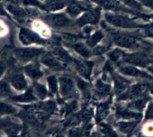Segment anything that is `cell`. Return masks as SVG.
Here are the masks:
<instances>
[{
	"label": "cell",
	"instance_id": "cell-4",
	"mask_svg": "<svg viewBox=\"0 0 153 137\" xmlns=\"http://www.w3.org/2000/svg\"><path fill=\"white\" fill-rule=\"evenodd\" d=\"M123 60L131 65L145 67L149 65L152 61L145 53H134L130 55H124Z\"/></svg>",
	"mask_w": 153,
	"mask_h": 137
},
{
	"label": "cell",
	"instance_id": "cell-39",
	"mask_svg": "<svg viewBox=\"0 0 153 137\" xmlns=\"http://www.w3.org/2000/svg\"><path fill=\"white\" fill-rule=\"evenodd\" d=\"M101 130L102 132L106 136H117V133H116L114 132L113 130L111 129V127H109L108 124H101Z\"/></svg>",
	"mask_w": 153,
	"mask_h": 137
},
{
	"label": "cell",
	"instance_id": "cell-28",
	"mask_svg": "<svg viewBox=\"0 0 153 137\" xmlns=\"http://www.w3.org/2000/svg\"><path fill=\"white\" fill-rule=\"evenodd\" d=\"M72 48L74 49L76 52H77L78 53L80 54L82 57H89L91 55V52L89 49H87L85 46H84L82 43H73V44L70 45Z\"/></svg>",
	"mask_w": 153,
	"mask_h": 137
},
{
	"label": "cell",
	"instance_id": "cell-40",
	"mask_svg": "<svg viewBox=\"0 0 153 137\" xmlns=\"http://www.w3.org/2000/svg\"><path fill=\"white\" fill-rule=\"evenodd\" d=\"M79 115L81 121L84 122H88L91 120V117H92V113L89 110H84L82 113Z\"/></svg>",
	"mask_w": 153,
	"mask_h": 137
},
{
	"label": "cell",
	"instance_id": "cell-3",
	"mask_svg": "<svg viewBox=\"0 0 153 137\" xmlns=\"http://www.w3.org/2000/svg\"><path fill=\"white\" fill-rule=\"evenodd\" d=\"M44 20L55 28H67L72 25V21L64 13L46 15L43 17Z\"/></svg>",
	"mask_w": 153,
	"mask_h": 137
},
{
	"label": "cell",
	"instance_id": "cell-42",
	"mask_svg": "<svg viewBox=\"0 0 153 137\" xmlns=\"http://www.w3.org/2000/svg\"><path fill=\"white\" fill-rule=\"evenodd\" d=\"M153 119V104L150 103L146 113V119Z\"/></svg>",
	"mask_w": 153,
	"mask_h": 137
},
{
	"label": "cell",
	"instance_id": "cell-11",
	"mask_svg": "<svg viewBox=\"0 0 153 137\" xmlns=\"http://www.w3.org/2000/svg\"><path fill=\"white\" fill-rule=\"evenodd\" d=\"M90 9L91 7L89 4L83 1H77L73 0L70 1L67 4V12L72 17H76L84 10H88Z\"/></svg>",
	"mask_w": 153,
	"mask_h": 137
},
{
	"label": "cell",
	"instance_id": "cell-12",
	"mask_svg": "<svg viewBox=\"0 0 153 137\" xmlns=\"http://www.w3.org/2000/svg\"><path fill=\"white\" fill-rule=\"evenodd\" d=\"M74 63L78 72L85 78L90 79L94 63L91 61H82L79 60H75Z\"/></svg>",
	"mask_w": 153,
	"mask_h": 137
},
{
	"label": "cell",
	"instance_id": "cell-1",
	"mask_svg": "<svg viewBox=\"0 0 153 137\" xmlns=\"http://www.w3.org/2000/svg\"><path fill=\"white\" fill-rule=\"evenodd\" d=\"M105 19L108 22L114 26L120 27L123 28H135L141 27V25L134 22L128 17L121 16L117 14H112V13H106Z\"/></svg>",
	"mask_w": 153,
	"mask_h": 137
},
{
	"label": "cell",
	"instance_id": "cell-16",
	"mask_svg": "<svg viewBox=\"0 0 153 137\" xmlns=\"http://www.w3.org/2000/svg\"><path fill=\"white\" fill-rule=\"evenodd\" d=\"M112 77H113L114 81V90L115 93L117 95H121L128 88L129 85V81L126 79L123 78L122 77L119 76L118 74L112 72Z\"/></svg>",
	"mask_w": 153,
	"mask_h": 137
},
{
	"label": "cell",
	"instance_id": "cell-17",
	"mask_svg": "<svg viewBox=\"0 0 153 137\" xmlns=\"http://www.w3.org/2000/svg\"><path fill=\"white\" fill-rule=\"evenodd\" d=\"M95 92L96 96L99 98H104L109 95L111 92V86L108 83H104L102 80H97V83L95 85Z\"/></svg>",
	"mask_w": 153,
	"mask_h": 137
},
{
	"label": "cell",
	"instance_id": "cell-5",
	"mask_svg": "<svg viewBox=\"0 0 153 137\" xmlns=\"http://www.w3.org/2000/svg\"><path fill=\"white\" fill-rule=\"evenodd\" d=\"M93 1L105 10L134 13V11L131 10V9H128V7L123 6L120 3V0H93Z\"/></svg>",
	"mask_w": 153,
	"mask_h": 137
},
{
	"label": "cell",
	"instance_id": "cell-52",
	"mask_svg": "<svg viewBox=\"0 0 153 137\" xmlns=\"http://www.w3.org/2000/svg\"><path fill=\"white\" fill-rule=\"evenodd\" d=\"M147 18H152L153 19V14L150 15V16H147Z\"/></svg>",
	"mask_w": 153,
	"mask_h": 137
},
{
	"label": "cell",
	"instance_id": "cell-49",
	"mask_svg": "<svg viewBox=\"0 0 153 137\" xmlns=\"http://www.w3.org/2000/svg\"><path fill=\"white\" fill-rule=\"evenodd\" d=\"M3 23H1V22H0V34H4V27H3V25H2Z\"/></svg>",
	"mask_w": 153,
	"mask_h": 137
},
{
	"label": "cell",
	"instance_id": "cell-33",
	"mask_svg": "<svg viewBox=\"0 0 153 137\" xmlns=\"http://www.w3.org/2000/svg\"><path fill=\"white\" fill-rule=\"evenodd\" d=\"M34 89L36 95H37L39 98H45L48 95L47 90H46V87H45L43 85L35 83L34 84Z\"/></svg>",
	"mask_w": 153,
	"mask_h": 137
},
{
	"label": "cell",
	"instance_id": "cell-15",
	"mask_svg": "<svg viewBox=\"0 0 153 137\" xmlns=\"http://www.w3.org/2000/svg\"><path fill=\"white\" fill-rule=\"evenodd\" d=\"M119 69L123 74H126V75L132 76V77H141V78H146V79L152 78L149 74L143 72V71H140V70L137 69V68L131 66H120Z\"/></svg>",
	"mask_w": 153,
	"mask_h": 137
},
{
	"label": "cell",
	"instance_id": "cell-9",
	"mask_svg": "<svg viewBox=\"0 0 153 137\" xmlns=\"http://www.w3.org/2000/svg\"><path fill=\"white\" fill-rule=\"evenodd\" d=\"M100 10L99 7L95 9H90L88 12L85 13L77 21V25L79 26H83L85 24H97L100 21Z\"/></svg>",
	"mask_w": 153,
	"mask_h": 137
},
{
	"label": "cell",
	"instance_id": "cell-14",
	"mask_svg": "<svg viewBox=\"0 0 153 137\" xmlns=\"http://www.w3.org/2000/svg\"><path fill=\"white\" fill-rule=\"evenodd\" d=\"M9 80L11 84L18 90H22L26 88L27 83L23 74L19 71H13L9 76Z\"/></svg>",
	"mask_w": 153,
	"mask_h": 137
},
{
	"label": "cell",
	"instance_id": "cell-10",
	"mask_svg": "<svg viewBox=\"0 0 153 137\" xmlns=\"http://www.w3.org/2000/svg\"><path fill=\"white\" fill-rule=\"evenodd\" d=\"M146 86L144 83H138V84L133 85L131 88L128 89L125 93L120 95L119 100H128L134 99V98H139L145 95V89Z\"/></svg>",
	"mask_w": 153,
	"mask_h": 137
},
{
	"label": "cell",
	"instance_id": "cell-7",
	"mask_svg": "<svg viewBox=\"0 0 153 137\" xmlns=\"http://www.w3.org/2000/svg\"><path fill=\"white\" fill-rule=\"evenodd\" d=\"M43 53V50L39 49H17L15 50L16 57L22 62H28L36 59Z\"/></svg>",
	"mask_w": 153,
	"mask_h": 137
},
{
	"label": "cell",
	"instance_id": "cell-41",
	"mask_svg": "<svg viewBox=\"0 0 153 137\" xmlns=\"http://www.w3.org/2000/svg\"><path fill=\"white\" fill-rule=\"evenodd\" d=\"M143 32L146 37H153V24L143 27Z\"/></svg>",
	"mask_w": 153,
	"mask_h": 137
},
{
	"label": "cell",
	"instance_id": "cell-8",
	"mask_svg": "<svg viewBox=\"0 0 153 137\" xmlns=\"http://www.w3.org/2000/svg\"><path fill=\"white\" fill-rule=\"evenodd\" d=\"M19 37L20 41L25 45L31 44V43L46 44V41L40 38L37 34L31 31V30L26 29V28H22L20 30Z\"/></svg>",
	"mask_w": 153,
	"mask_h": 137
},
{
	"label": "cell",
	"instance_id": "cell-45",
	"mask_svg": "<svg viewBox=\"0 0 153 137\" xmlns=\"http://www.w3.org/2000/svg\"><path fill=\"white\" fill-rule=\"evenodd\" d=\"M107 51V48L104 47H97L94 49V53L96 55H99V54H102L103 52H106Z\"/></svg>",
	"mask_w": 153,
	"mask_h": 137
},
{
	"label": "cell",
	"instance_id": "cell-27",
	"mask_svg": "<svg viewBox=\"0 0 153 137\" xmlns=\"http://www.w3.org/2000/svg\"><path fill=\"white\" fill-rule=\"evenodd\" d=\"M139 121H134L131 122H120L118 123V129L125 134H129L132 132L137 125Z\"/></svg>",
	"mask_w": 153,
	"mask_h": 137
},
{
	"label": "cell",
	"instance_id": "cell-30",
	"mask_svg": "<svg viewBox=\"0 0 153 137\" xmlns=\"http://www.w3.org/2000/svg\"><path fill=\"white\" fill-rule=\"evenodd\" d=\"M120 1L123 2L132 10H136L137 12L143 11L142 4L137 0H120Z\"/></svg>",
	"mask_w": 153,
	"mask_h": 137
},
{
	"label": "cell",
	"instance_id": "cell-19",
	"mask_svg": "<svg viewBox=\"0 0 153 137\" xmlns=\"http://www.w3.org/2000/svg\"><path fill=\"white\" fill-rule=\"evenodd\" d=\"M24 69L26 74L34 80H37L43 76V71L37 64H30L25 66Z\"/></svg>",
	"mask_w": 153,
	"mask_h": 137
},
{
	"label": "cell",
	"instance_id": "cell-43",
	"mask_svg": "<svg viewBox=\"0 0 153 137\" xmlns=\"http://www.w3.org/2000/svg\"><path fill=\"white\" fill-rule=\"evenodd\" d=\"M142 5H144L153 10V0H137Z\"/></svg>",
	"mask_w": 153,
	"mask_h": 137
},
{
	"label": "cell",
	"instance_id": "cell-18",
	"mask_svg": "<svg viewBox=\"0 0 153 137\" xmlns=\"http://www.w3.org/2000/svg\"><path fill=\"white\" fill-rule=\"evenodd\" d=\"M117 117L119 119H135L137 121H140L142 118V115L140 113H135L128 111L125 109L118 108L116 111Z\"/></svg>",
	"mask_w": 153,
	"mask_h": 137
},
{
	"label": "cell",
	"instance_id": "cell-24",
	"mask_svg": "<svg viewBox=\"0 0 153 137\" xmlns=\"http://www.w3.org/2000/svg\"><path fill=\"white\" fill-rule=\"evenodd\" d=\"M52 53L58 59L61 60L63 62L67 63L73 62V58L71 57V56H70L69 54H67V52H65L62 48L55 47L53 49Z\"/></svg>",
	"mask_w": 153,
	"mask_h": 137
},
{
	"label": "cell",
	"instance_id": "cell-38",
	"mask_svg": "<svg viewBox=\"0 0 153 137\" xmlns=\"http://www.w3.org/2000/svg\"><path fill=\"white\" fill-rule=\"evenodd\" d=\"M10 93V87L5 81H0V97L7 96Z\"/></svg>",
	"mask_w": 153,
	"mask_h": 137
},
{
	"label": "cell",
	"instance_id": "cell-46",
	"mask_svg": "<svg viewBox=\"0 0 153 137\" xmlns=\"http://www.w3.org/2000/svg\"><path fill=\"white\" fill-rule=\"evenodd\" d=\"M5 68H6L5 64H4L3 62H1V61H0V77H1V74L4 73V70H5Z\"/></svg>",
	"mask_w": 153,
	"mask_h": 137
},
{
	"label": "cell",
	"instance_id": "cell-34",
	"mask_svg": "<svg viewBox=\"0 0 153 137\" xmlns=\"http://www.w3.org/2000/svg\"><path fill=\"white\" fill-rule=\"evenodd\" d=\"M16 112V109L13 106L5 103H0V114H13Z\"/></svg>",
	"mask_w": 153,
	"mask_h": 137
},
{
	"label": "cell",
	"instance_id": "cell-32",
	"mask_svg": "<svg viewBox=\"0 0 153 137\" xmlns=\"http://www.w3.org/2000/svg\"><path fill=\"white\" fill-rule=\"evenodd\" d=\"M124 55H125V53L123 52L122 51L119 50V49H115V50L108 53V57L111 62L118 63L120 60V59L123 57Z\"/></svg>",
	"mask_w": 153,
	"mask_h": 137
},
{
	"label": "cell",
	"instance_id": "cell-6",
	"mask_svg": "<svg viewBox=\"0 0 153 137\" xmlns=\"http://www.w3.org/2000/svg\"><path fill=\"white\" fill-rule=\"evenodd\" d=\"M60 89L64 98H70L76 94L73 80L70 76L64 75L60 77Z\"/></svg>",
	"mask_w": 153,
	"mask_h": 137
},
{
	"label": "cell",
	"instance_id": "cell-23",
	"mask_svg": "<svg viewBox=\"0 0 153 137\" xmlns=\"http://www.w3.org/2000/svg\"><path fill=\"white\" fill-rule=\"evenodd\" d=\"M149 99V98L147 95H143V96L139 98L138 99L131 101V102L128 104V107L131 109H133V110L141 111V110L144 108L145 105H146V102H147V101Z\"/></svg>",
	"mask_w": 153,
	"mask_h": 137
},
{
	"label": "cell",
	"instance_id": "cell-47",
	"mask_svg": "<svg viewBox=\"0 0 153 137\" xmlns=\"http://www.w3.org/2000/svg\"><path fill=\"white\" fill-rule=\"evenodd\" d=\"M145 131L147 133H153V124H149L145 127Z\"/></svg>",
	"mask_w": 153,
	"mask_h": 137
},
{
	"label": "cell",
	"instance_id": "cell-31",
	"mask_svg": "<svg viewBox=\"0 0 153 137\" xmlns=\"http://www.w3.org/2000/svg\"><path fill=\"white\" fill-rule=\"evenodd\" d=\"M102 33L100 31H97L95 34H93L92 36H91V37L87 40V44L89 46H91V47H93V46H95L97 43H99V42L102 40Z\"/></svg>",
	"mask_w": 153,
	"mask_h": 137
},
{
	"label": "cell",
	"instance_id": "cell-37",
	"mask_svg": "<svg viewBox=\"0 0 153 137\" xmlns=\"http://www.w3.org/2000/svg\"><path fill=\"white\" fill-rule=\"evenodd\" d=\"M78 108V103L76 101H73L71 102L68 103L66 104L65 107H64V113L66 115H70L71 113H74Z\"/></svg>",
	"mask_w": 153,
	"mask_h": 137
},
{
	"label": "cell",
	"instance_id": "cell-22",
	"mask_svg": "<svg viewBox=\"0 0 153 137\" xmlns=\"http://www.w3.org/2000/svg\"><path fill=\"white\" fill-rule=\"evenodd\" d=\"M7 9L17 19H24L28 16V13L25 10H24L22 7H19L15 4H8L7 6Z\"/></svg>",
	"mask_w": 153,
	"mask_h": 137
},
{
	"label": "cell",
	"instance_id": "cell-25",
	"mask_svg": "<svg viewBox=\"0 0 153 137\" xmlns=\"http://www.w3.org/2000/svg\"><path fill=\"white\" fill-rule=\"evenodd\" d=\"M111 104V100L106 101V102L102 103L98 106L97 109V122H100V121L102 120L103 119L106 117L108 115L109 110V106Z\"/></svg>",
	"mask_w": 153,
	"mask_h": 137
},
{
	"label": "cell",
	"instance_id": "cell-13",
	"mask_svg": "<svg viewBox=\"0 0 153 137\" xmlns=\"http://www.w3.org/2000/svg\"><path fill=\"white\" fill-rule=\"evenodd\" d=\"M41 62L46 66L55 71H60L64 68V66L60 63L59 60H58L55 55L51 54L43 55L41 57Z\"/></svg>",
	"mask_w": 153,
	"mask_h": 137
},
{
	"label": "cell",
	"instance_id": "cell-44",
	"mask_svg": "<svg viewBox=\"0 0 153 137\" xmlns=\"http://www.w3.org/2000/svg\"><path fill=\"white\" fill-rule=\"evenodd\" d=\"M145 86L147 89H149V90L152 92V94L153 95V80L151 79L150 81H147L146 83H144Z\"/></svg>",
	"mask_w": 153,
	"mask_h": 137
},
{
	"label": "cell",
	"instance_id": "cell-26",
	"mask_svg": "<svg viewBox=\"0 0 153 137\" xmlns=\"http://www.w3.org/2000/svg\"><path fill=\"white\" fill-rule=\"evenodd\" d=\"M11 99L16 102H31V101H35L36 98L33 94L31 89H28V91L24 94L20 95H16V96L12 97Z\"/></svg>",
	"mask_w": 153,
	"mask_h": 137
},
{
	"label": "cell",
	"instance_id": "cell-20",
	"mask_svg": "<svg viewBox=\"0 0 153 137\" xmlns=\"http://www.w3.org/2000/svg\"><path fill=\"white\" fill-rule=\"evenodd\" d=\"M67 4V0H46L45 7L47 10H58Z\"/></svg>",
	"mask_w": 153,
	"mask_h": 137
},
{
	"label": "cell",
	"instance_id": "cell-21",
	"mask_svg": "<svg viewBox=\"0 0 153 137\" xmlns=\"http://www.w3.org/2000/svg\"><path fill=\"white\" fill-rule=\"evenodd\" d=\"M0 127L9 135H14L20 129L19 125L7 120L0 121Z\"/></svg>",
	"mask_w": 153,
	"mask_h": 137
},
{
	"label": "cell",
	"instance_id": "cell-29",
	"mask_svg": "<svg viewBox=\"0 0 153 137\" xmlns=\"http://www.w3.org/2000/svg\"><path fill=\"white\" fill-rule=\"evenodd\" d=\"M76 81H77V85L78 87L82 91V93H83L84 98L85 100H88L90 98V86L87 82L84 81L82 79L77 77L76 78Z\"/></svg>",
	"mask_w": 153,
	"mask_h": 137
},
{
	"label": "cell",
	"instance_id": "cell-51",
	"mask_svg": "<svg viewBox=\"0 0 153 137\" xmlns=\"http://www.w3.org/2000/svg\"><path fill=\"white\" fill-rule=\"evenodd\" d=\"M148 69H149V71H150L151 72H152V74H153V63H152V64H151L150 66H149V67H148Z\"/></svg>",
	"mask_w": 153,
	"mask_h": 137
},
{
	"label": "cell",
	"instance_id": "cell-2",
	"mask_svg": "<svg viewBox=\"0 0 153 137\" xmlns=\"http://www.w3.org/2000/svg\"><path fill=\"white\" fill-rule=\"evenodd\" d=\"M113 36L114 42L120 47L136 49L140 45L138 38L136 36L126 34H114Z\"/></svg>",
	"mask_w": 153,
	"mask_h": 137
},
{
	"label": "cell",
	"instance_id": "cell-48",
	"mask_svg": "<svg viewBox=\"0 0 153 137\" xmlns=\"http://www.w3.org/2000/svg\"><path fill=\"white\" fill-rule=\"evenodd\" d=\"M91 27H86V28L84 29V32H85V34H89V33L91 32Z\"/></svg>",
	"mask_w": 153,
	"mask_h": 137
},
{
	"label": "cell",
	"instance_id": "cell-50",
	"mask_svg": "<svg viewBox=\"0 0 153 137\" xmlns=\"http://www.w3.org/2000/svg\"><path fill=\"white\" fill-rule=\"evenodd\" d=\"M0 14L1 15H6V13L4 12V9H3L2 6L0 5Z\"/></svg>",
	"mask_w": 153,
	"mask_h": 137
},
{
	"label": "cell",
	"instance_id": "cell-35",
	"mask_svg": "<svg viewBox=\"0 0 153 137\" xmlns=\"http://www.w3.org/2000/svg\"><path fill=\"white\" fill-rule=\"evenodd\" d=\"M48 84L49 89L52 93H56L58 92V82L55 76H49L47 78Z\"/></svg>",
	"mask_w": 153,
	"mask_h": 137
},
{
	"label": "cell",
	"instance_id": "cell-36",
	"mask_svg": "<svg viewBox=\"0 0 153 137\" xmlns=\"http://www.w3.org/2000/svg\"><path fill=\"white\" fill-rule=\"evenodd\" d=\"M24 5L27 6H35V7H40L43 10H46V8L43 4H42L39 0H20Z\"/></svg>",
	"mask_w": 153,
	"mask_h": 137
}]
</instances>
